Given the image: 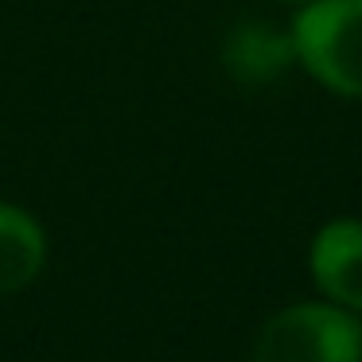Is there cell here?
<instances>
[{
  "label": "cell",
  "instance_id": "6da1fadb",
  "mask_svg": "<svg viewBox=\"0 0 362 362\" xmlns=\"http://www.w3.org/2000/svg\"><path fill=\"white\" fill-rule=\"evenodd\" d=\"M288 32L308 78L362 102V0H308Z\"/></svg>",
  "mask_w": 362,
  "mask_h": 362
},
{
  "label": "cell",
  "instance_id": "7a4b0ae2",
  "mask_svg": "<svg viewBox=\"0 0 362 362\" xmlns=\"http://www.w3.org/2000/svg\"><path fill=\"white\" fill-rule=\"evenodd\" d=\"M253 362H362L358 312H346L331 300L281 308L261 327Z\"/></svg>",
  "mask_w": 362,
  "mask_h": 362
},
{
  "label": "cell",
  "instance_id": "3957f363",
  "mask_svg": "<svg viewBox=\"0 0 362 362\" xmlns=\"http://www.w3.org/2000/svg\"><path fill=\"white\" fill-rule=\"evenodd\" d=\"M308 269L331 304L362 312V218L323 222L308 250Z\"/></svg>",
  "mask_w": 362,
  "mask_h": 362
},
{
  "label": "cell",
  "instance_id": "277c9868",
  "mask_svg": "<svg viewBox=\"0 0 362 362\" xmlns=\"http://www.w3.org/2000/svg\"><path fill=\"white\" fill-rule=\"evenodd\" d=\"M296 63V47H292V32L269 24H245L230 28L226 43H222V66L230 78L245 82V86H265L276 82L288 66Z\"/></svg>",
  "mask_w": 362,
  "mask_h": 362
},
{
  "label": "cell",
  "instance_id": "5b68a950",
  "mask_svg": "<svg viewBox=\"0 0 362 362\" xmlns=\"http://www.w3.org/2000/svg\"><path fill=\"white\" fill-rule=\"evenodd\" d=\"M47 261V234L16 203H0V296L20 292L43 273Z\"/></svg>",
  "mask_w": 362,
  "mask_h": 362
},
{
  "label": "cell",
  "instance_id": "8992f818",
  "mask_svg": "<svg viewBox=\"0 0 362 362\" xmlns=\"http://www.w3.org/2000/svg\"><path fill=\"white\" fill-rule=\"evenodd\" d=\"M284 4H308V0H284Z\"/></svg>",
  "mask_w": 362,
  "mask_h": 362
}]
</instances>
